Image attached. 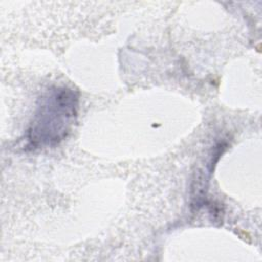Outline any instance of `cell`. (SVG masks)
<instances>
[{
    "mask_svg": "<svg viewBox=\"0 0 262 262\" xmlns=\"http://www.w3.org/2000/svg\"><path fill=\"white\" fill-rule=\"evenodd\" d=\"M79 93L69 87H51L40 97L27 139L32 148L51 147L67 138L76 121Z\"/></svg>",
    "mask_w": 262,
    "mask_h": 262,
    "instance_id": "6da1fadb",
    "label": "cell"
}]
</instances>
